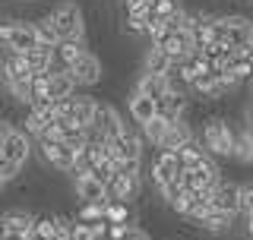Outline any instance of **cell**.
Wrapping results in <instances>:
<instances>
[{"label": "cell", "mask_w": 253, "mask_h": 240, "mask_svg": "<svg viewBox=\"0 0 253 240\" xmlns=\"http://www.w3.org/2000/svg\"><path fill=\"white\" fill-rule=\"evenodd\" d=\"M200 142L203 149L209 152L212 158L225 161V158H234V126L228 123L221 114H209L200 120Z\"/></svg>", "instance_id": "obj_1"}, {"label": "cell", "mask_w": 253, "mask_h": 240, "mask_svg": "<svg viewBox=\"0 0 253 240\" xmlns=\"http://www.w3.org/2000/svg\"><path fill=\"white\" fill-rule=\"evenodd\" d=\"M47 19L54 22L60 41H85L89 22H85V13L76 0H57V3L47 10Z\"/></svg>", "instance_id": "obj_2"}, {"label": "cell", "mask_w": 253, "mask_h": 240, "mask_svg": "<svg viewBox=\"0 0 253 240\" xmlns=\"http://www.w3.org/2000/svg\"><path fill=\"white\" fill-rule=\"evenodd\" d=\"M212 38H215L218 44H225L228 51L250 47L253 44V19L250 16H241V13H218Z\"/></svg>", "instance_id": "obj_3"}, {"label": "cell", "mask_w": 253, "mask_h": 240, "mask_svg": "<svg viewBox=\"0 0 253 240\" xmlns=\"http://www.w3.org/2000/svg\"><path fill=\"white\" fill-rule=\"evenodd\" d=\"M0 47L6 54H32L38 47L35 38V26L29 19H3L0 22Z\"/></svg>", "instance_id": "obj_4"}, {"label": "cell", "mask_w": 253, "mask_h": 240, "mask_svg": "<svg viewBox=\"0 0 253 240\" xmlns=\"http://www.w3.org/2000/svg\"><path fill=\"white\" fill-rule=\"evenodd\" d=\"M180 174H184V167H180V161H177L174 152H162V149H158L152 155V161H149V180H152V190L158 196H162L165 187L177 183Z\"/></svg>", "instance_id": "obj_5"}, {"label": "cell", "mask_w": 253, "mask_h": 240, "mask_svg": "<svg viewBox=\"0 0 253 240\" xmlns=\"http://www.w3.org/2000/svg\"><path fill=\"white\" fill-rule=\"evenodd\" d=\"M98 108L101 101L95 98V95H73L70 101H63V114L73 126L79 130H95V123H98Z\"/></svg>", "instance_id": "obj_6"}, {"label": "cell", "mask_w": 253, "mask_h": 240, "mask_svg": "<svg viewBox=\"0 0 253 240\" xmlns=\"http://www.w3.org/2000/svg\"><path fill=\"white\" fill-rule=\"evenodd\" d=\"M38 158L44 161V167H51L54 174H70L76 164V152L67 146V142H35Z\"/></svg>", "instance_id": "obj_7"}, {"label": "cell", "mask_w": 253, "mask_h": 240, "mask_svg": "<svg viewBox=\"0 0 253 240\" xmlns=\"http://www.w3.org/2000/svg\"><path fill=\"white\" fill-rule=\"evenodd\" d=\"M70 76H73V82H76V89H92V85H98L101 79H105V63H101L98 54H92V51H85L83 57H79L73 67L67 70Z\"/></svg>", "instance_id": "obj_8"}, {"label": "cell", "mask_w": 253, "mask_h": 240, "mask_svg": "<svg viewBox=\"0 0 253 240\" xmlns=\"http://www.w3.org/2000/svg\"><path fill=\"white\" fill-rule=\"evenodd\" d=\"M73 196L79 199V205H108V183L95 174H83L73 180Z\"/></svg>", "instance_id": "obj_9"}, {"label": "cell", "mask_w": 253, "mask_h": 240, "mask_svg": "<svg viewBox=\"0 0 253 240\" xmlns=\"http://www.w3.org/2000/svg\"><path fill=\"white\" fill-rule=\"evenodd\" d=\"M111 149H114V158H117V161H142L146 139H142V133H139V130H133V120H130L121 139L111 142Z\"/></svg>", "instance_id": "obj_10"}, {"label": "cell", "mask_w": 253, "mask_h": 240, "mask_svg": "<svg viewBox=\"0 0 253 240\" xmlns=\"http://www.w3.org/2000/svg\"><path fill=\"white\" fill-rule=\"evenodd\" d=\"M126 123H130V117H124L121 111L111 105V101H101V108H98V123H95V130L105 136L108 142L121 139L124 130H126Z\"/></svg>", "instance_id": "obj_11"}, {"label": "cell", "mask_w": 253, "mask_h": 240, "mask_svg": "<svg viewBox=\"0 0 253 240\" xmlns=\"http://www.w3.org/2000/svg\"><path fill=\"white\" fill-rule=\"evenodd\" d=\"M126 114H130V120L136 126H146L149 120L158 117V105L149 98V95H142V92H136L130 85V89H126Z\"/></svg>", "instance_id": "obj_12"}, {"label": "cell", "mask_w": 253, "mask_h": 240, "mask_svg": "<svg viewBox=\"0 0 253 240\" xmlns=\"http://www.w3.org/2000/svg\"><path fill=\"white\" fill-rule=\"evenodd\" d=\"M76 95V82L73 76L67 73V70H54L51 76H47V85H44V98L54 101V105H63V101H70Z\"/></svg>", "instance_id": "obj_13"}, {"label": "cell", "mask_w": 253, "mask_h": 240, "mask_svg": "<svg viewBox=\"0 0 253 240\" xmlns=\"http://www.w3.org/2000/svg\"><path fill=\"white\" fill-rule=\"evenodd\" d=\"M155 47H162L174 63H184L190 54H196V38L190 35V32H171V35L165 38L162 44H155Z\"/></svg>", "instance_id": "obj_14"}, {"label": "cell", "mask_w": 253, "mask_h": 240, "mask_svg": "<svg viewBox=\"0 0 253 240\" xmlns=\"http://www.w3.org/2000/svg\"><path fill=\"white\" fill-rule=\"evenodd\" d=\"M0 155H3L6 161L26 167V164H29V158H32V139L19 130V126H16V130L10 133V139L3 142V152H0Z\"/></svg>", "instance_id": "obj_15"}, {"label": "cell", "mask_w": 253, "mask_h": 240, "mask_svg": "<svg viewBox=\"0 0 253 240\" xmlns=\"http://www.w3.org/2000/svg\"><path fill=\"white\" fill-rule=\"evenodd\" d=\"M0 73H3V85H10V82H29L32 76V67H29V60L22 57V54H6L3 60H0Z\"/></svg>", "instance_id": "obj_16"}, {"label": "cell", "mask_w": 253, "mask_h": 240, "mask_svg": "<svg viewBox=\"0 0 253 240\" xmlns=\"http://www.w3.org/2000/svg\"><path fill=\"white\" fill-rule=\"evenodd\" d=\"M155 105H158V117H162V120H168V123H177V120L187 117L190 98H187V95H177V92H168L162 101H155Z\"/></svg>", "instance_id": "obj_17"}, {"label": "cell", "mask_w": 253, "mask_h": 240, "mask_svg": "<svg viewBox=\"0 0 253 240\" xmlns=\"http://www.w3.org/2000/svg\"><path fill=\"white\" fill-rule=\"evenodd\" d=\"M212 212L241 218V215H237V183H231V180H221L218 183L215 193H212Z\"/></svg>", "instance_id": "obj_18"}, {"label": "cell", "mask_w": 253, "mask_h": 240, "mask_svg": "<svg viewBox=\"0 0 253 240\" xmlns=\"http://www.w3.org/2000/svg\"><path fill=\"white\" fill-rule=\"evenodd\" d=\"M196 139V130H193V123L184 117V120H177V123H171V130L168 136H165V142H162V152H177V149H184L187 142H193Z\"/></svg>", "instance_id": "obj_19"}, {"label": "cell", "mask_w": 253, "mask_h": 240, "mask_svg": "<svg viewBox=\"0 0 253 240\" xmlns=\"http://www.w3.org/2000/svg\"><path fill=\"white\" fill-rule=\"evenodd\" d=\"M142 73H149V76H168L171 70H174V60L168 57V54L162 51V47H155V44H149L146 47V57H142Z\"/></svg>", "instance_id": "obj_20"}, {"label": "cell", "mask_w": 253, "mask_h": 240, "mask_svg": "<svg viewBox=\"0 0 253 240\" xmlns=\"http://www.w3.org/2000/svg\"><path fill=\"white\" fill-rule=\"evenodd\" d=\"M51 126H54V120L47 117V114H42V111H35V108H29L26 114H22V123H19V130L26 133L32 142H38V139H42V136H44L47 130H51Z\"/></svg>", "instance_id": "obj_21"}, {"label": "cell", "mask_w": 253, "mask_h": 240, "mask_svg": "<svg viewBox=\"0 0 253 240\" xmlns=\"http://www.w3.org/2000/svg\"><path fill=\"white\" fill-rule=\"evenodd\" d=\"M26 60H29V67H32L35 76H51L54 67H57V54H54V47H47V44H38L32 54H26Z\"/></svg>", "instance_id": "obj_22"}, {"label": "cell", "mask_w": 253, "mask_h": 240, "mask_svg": "<svg viewBox=\"0 0 253 240\" xmlns=\"http://www.w3.org/2000/svg\"><path fill=\"white\" fill-rule=\"evenodd\" d=\"M200 231H206V234H212V237H225V234H231V231H234V215L209 212V215L203 218Z\"/></svg>", "instance_id": "obj_23"}, {"label": "cell", "mask_w": 253, "mask_h": 240, "mask_svg": "<svg viewBox=\"0 0 253 240\" xmlns=\"http://www.w3.org/2000/svg\"><path fill=\"white\" fill-rule=\"evenodd\" d=\"M85 51H89V47H85V41H60L57 47H54V54H57V67H60V70H70Z\"/></svg>", "instance_id": "obj_24"}, {"label": "cell", "mask_w": 253, "mask_h": 240, "mask_svg": "<svg viewBox=\"0 0 253 240\" xmlns=\"http://www.w3.org/2000/svg\"><path fill=\"white\" fill-rule=\"evenodd\" d=\"M168 130H171V123H168V120H162V117H155V120H149L146 126H139L146 146H155V149H162V142H165V136H168Z\"/></svg>", "instance_id": "obj_25"}, {"label": "cell", "mask_w": 253, "mask_h": 240, "mask_svg": "<svg viewBox=\"0 0 253 240\" xmlns=\"http://www.w3.org/2000/svg\"><path fill=\"white\" fill-rule=\"evenodd\" d=\"M234 161H241V164L253 161V136H250L247 126L234 130Z\"/></svg>", "instance_id": "obj_26"}, {"label": "cell", "mask_w": 253, "mask_h": 240, "mask_svg": "<svg viewBox=\"0 0 253 240\" xmlns=\"http://www.w3.org/2000/svg\"><path fill=\"white\" fill-rule=\"evenodd\" d=\"M32 26H35V38H38V44H47V47H57V44H60V35H57V29H54V22L47 19V13H44V16H38Z\"/></svg>", "instance_id": "obj_27"}, {"label": "cell", "mask_w": 253, "mask_h": 240, "mask_svg": "<svg viewBox=\"0 0 253 240\" xmlns=\"http://www.w3.org/2000/svg\"><path fill=\"white\" fill-rule=\"evenodd\" d=\"M3 89L13 98V105H22V108H32V105H35V89H32V79H29V82H10V85H3Z\"/></svg>", "instance_id": "obj_28"}, {"label": "cell", "mask_w": 253, "mask_h": 240, "mask_svg": "<svg viewBox=\"0 0 253 240\" xmlns=\"http://www.w3.org/2000/svg\"><path fill=\"white\" fill-rule=\"evenodd\" d=\"M105 218H108V225H136L133 205H124V202H108L105 205Z\"/></svg>", "instance_id": "obj_29"}, {"label": "cell", "mask_w": 253, "mask_h": 240, "mask_svg": "<svg viewBox=\"0 0 253 240\" xmlns=\"http://www.w3.org/2000/svg\"><path fill=\"white\" fill-rule=\"evenodd\" d=\"M237 215H241V218L253 215V180L237 183Z\"/></svg>", "instance_id": "obj_30"}, {"label": "cell", "mask_w": 253, "mask_h": 240, "mask_svg": "<svg viewBox=\"0 0 253 240\" xmlns=\"http://www.w3.org/2000/svg\"><path fill=\"white\" fill-rule=\"evenodd\" d=\"M73 218L83 221V225H89V228L101 225V221H108V218H105V205H79Z\"/></svg>", "instance_id": "obj_31"}, {"label": "cell", "mask_w": 253, "mask_h": 240, "mask_svg": "<svg viewBox=\"0 0 253 240\" xmlns=\"http://www.w3.org/2000/svg\"><path fill=\"white\" fill-rule=\"evenodd\" d=\"M168 35H171V26H168V19H158V16H152V19H149V29H146V38H149V44H162Z\"/></svg>", "instance_id": "obj_32"}, {"label": "cell", "mask_w": 253, "mask_h": 240, "mask_svg": "<svg viewBox=\"0 0 253 240\" xmlns=\"http://www.w3.org/2000/svg\"><path fill=\"white\" fill-rule=\"evenodd\" d=\"M152 13H136V16H124V35H146Z\"/></svg>", "instance_id": "obj_33"}, {"label": "cell", "mask_w": 253, "mask_h": 240, "mask_svg": "<svg viewBox=\"0 0 253 240\" xmlns=\"http://www.w3.org/2000/svg\"><path fill=\"white\" fill-rule=\"evenodd\" d=\"M19 174H22V167L19 164H13V161H6L3 155H0V187H10L13 180H19Z\"/></svg>", "instance_id": "obj_34"}, {"label": "cell", "mask_w": 253, "mask_h": 240, "mask_svg": "<svg viewBox=\"0 0 253 240\" xmlns=\"http://www.w3.org/2000/svg\"><path fill=\"white\" fill-rule=\"evenodd\" d=\"M174 10H177V0H152V6H149V13L158 19H168Z\"/></svg>", "instance_id": "obj_35"}, {"label": "cell", "mask_w": 253, "mask_h": 240, "mask_svg": "<svg viewBox=\"0 0 253 240\" xmlns=\"http://www.w3.org/2000/svg\"><path fill=\"white\" fill-rule=\"evenodd\" d=\"M70 240H98L95 237V231L89 225H83V221L73 218V228H70Z\"/></svg>", "instance_id": "obj_36"}, {"label": "cell", "mask_w": 253, "mask_h": 240, "mask_svg": "<svg viewBox=\"0 0 253 240\" xmlns=\"http://www.w3.org/2000/svg\"><path fill=\"white\" fill-rule=\"evenodd\" d=\"M13 130H16L13 120H10V117H0V152H3V142L10 139V133H13Z\"/></svg>", "instance_id": "obj_37"}, {"label": "cell", "mask_w": 253, "mask_h": 240, "mask_svg": "<svg viewBox=\"0 0 253 240\" xmlns=\"http://www.w3.org/2000/svg\"><path fill=\"white\" fill-rule=\"evenodd\" d=\"M124 240H152V234H149L146 228H139V225H133L130 228V234H126Z\"/></svg>", "instance_id": "obj_38"}, {"label": "cell", "mask_w": 253, "mask_h": 240, "mask_svg": "<svg viewBox=\"0 0 253 240\" xmlns=\"http://www.w3.org/2000/svg\"><path fill=\"white\" fill-rule=\"evenodd\" d=\"M241 221H244V225H241L244 228V237L253 240V215H247V218H241Z\"/></svg>", "instance_id": "obj_39"}, {"label": "cell", "mask_w": 253, "mask_h": 240, "mask_svg": "<svg viewBox=\"0 0 253 240\" xmlns=\"http://www.w3.org/2000/svg\"><path fill=\"white\" fill-rule=\"evenodd\" d=\"M247 92H250V101H253V76L247 79Z\"/></svg>", "instance_id": "obj_40"}, {"label": "cell", "mask_w": 253, "mask_h": 240, "mask_svg": "<svg viewBox=\"0 0 253 240\" xmlns=\"http://www.w3.org/2000/svg\"><path fill=\"white\" fill-rule=\"evenodd\" d=\"M26 3H42V0H26Z\"/></svg>", "instance_id": "obj_41"}, {"label": "cell", "mask_w": 253, "mask_h": 240, "mask_svg": "<svg viewBox=\"0 0 253 240\" xmlns=\"http://www.w3.org/2000/svg\"><path fill=\"white\" fill-rule=\"evenodd\" d=\"M0 85H3V73H0Z\"/></svg>", "instance_id": "obj_42"}, {"label": "cell", "mask_w": 253, "mask_h": 240, "mask_svg": "<svg viewBox=\"0 0 253 240\" xmlns=\"http://www.w3.org/2000/svg\"><path fill=\"white\" fill-rule=\"evenodd\" d=\"M247 3H250V6H253V0H247Z\"/></svg>", "instance_id": "obj_43"}, {"label": "cell", "mask_w": 253, "mask_h": 240, "mask_svg": "<svg viewBox=\"0 0 253 240\" xmlns=\"http://www.w3.org/2000/svg\"><path fill=\"white\" fill-rule=\"evenodd\" d=\"M0 193H3V187H0Z\"/></svg>", "instance_id": "obj_44"}, {"label": "cell", "mask_w": 253, "mask_h": 240, "mask_svg": "<svg viewBox=\"0 0 253 240\" xmlns=\"http://www.w3.org/2000/svg\"><path fill=\"white\" fill-rule=\"evenodd\" d=\"M0 240H3V234H0Z\"/></svg>", "instance_id": "obj_45"}]
</instances>
